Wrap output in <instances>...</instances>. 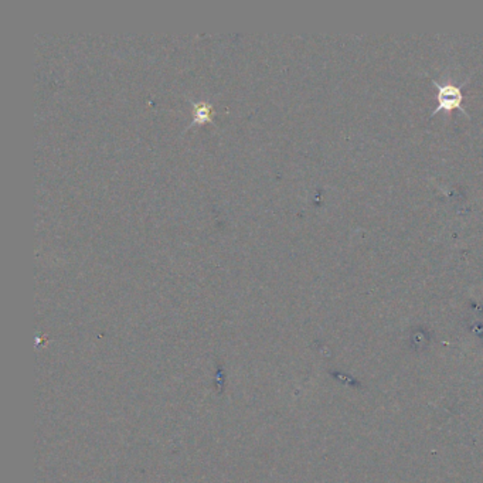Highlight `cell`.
Returning a JSON list of instances; mask_svg holds the SVG:
<instances>
[{"label": "cell", "mask_w": 483, "mask_h": 483, "mask_svg": "<svg viewBox=\"0 0 483 483\" xmlns=\"http://www.w3.org/2000/svg\"><path fill=\"white\" fill-rule=\"evenodd\" d=\"M431 81H432V84H434L435 88H437V96H435V98H437V106H435V109L432 111L431 116L437 115V113L441 112V111L449 112V111H454V109H461V112L469 118V113H468L467 109L462 106V101H464L462 88H464V86L468 83V80L464 81V83L459 84V86H454V84H449V83L441 84V83H438L437 80H431Z\"/></svg>", "instance_id": "1"}]
</instances>
